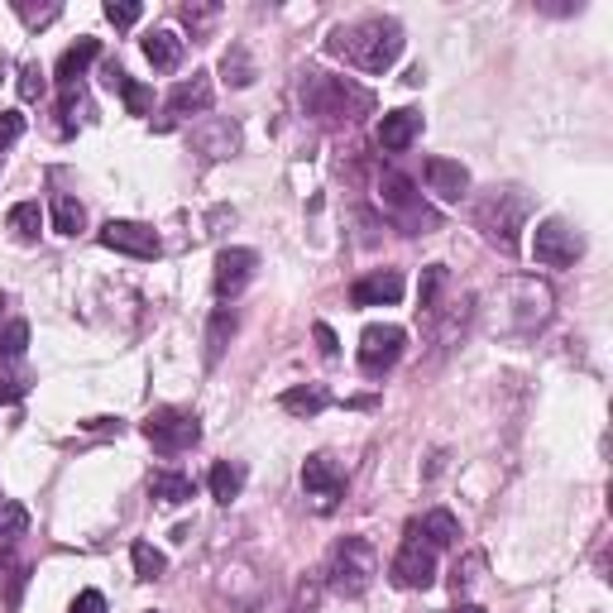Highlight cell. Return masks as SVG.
<instances>
[{"label": "cell", "instance_id": "obj_29", "mask_svg": "<svg viewBox=\"0 0 613 613\" xmlns=\"http://www.w3.org/2000/svg\"><path fill=\"white\" fill-rule=\"evenodd\" d=\"M130 561H135V575H140V580H164V571H168V557L164 551H154L149 541H135Z\"/></svg>", "mask_w": 613, "mask_h": 613}, {"label": "cell", "instance_id": "obj_30", "mask_svg": "<svg viewBox=\"0 0 613 613\" xmlns=\"http://www.w3.org/2000/svg\"><path fill=\"white\" fill-rule=\"evenodd\" d=\"M25 393H29V374L20 369V360H0V408L20 403Z\"/></svg>", "mask_w": 613, "mask_h": 613}, {"label": "cell", "instance_id": "obj_12", "mask_svg": "<svg viewBox=\"0 0 613 613\" xmlns=\"http://www.w3.org/2000/svg\"><path fill=\"white\" fill-rule=\"evenodd\" d=\"M97 240L115 254H130V259H158V250H164L154 230L140 226V221H106Z\"/></svg>", "mask_w": 613, "mask_h": 613}, {"label": "cell", "instance_id": "obj_23", "mask_svg": "<svg viewBox=\"0 0 613 613\" xmlns=\"http://www.w3.org/2000/svg\"><path fill=\"white\" fill-rule=\"evenodd\" d=\"M235 327H240L235 307H216L212 311V321H206V365H221V355H226V345H230V335H235Z\"/></svg>", "mask_w": 613, "mask_h": 613}, {"label": "cell", "instance_id": "obj_13", "mask_svg": "<svg viewBox=\"0 0 613 613\" xmlns=\"http://www.w3.org/2000/svg\"><path fill=\"white\" fill-rule=\"evenodd\" d=\"M192 149L202 158H230V154H240V125L230 120V115H212V120H202L192 130Z\"/></svg>", "mask_w": 613, "mask_h": 613}, {"label": "cell", "instance_id": "obj_39", "mask_svg": "<svg viewBox=\"0 0 613 613\" xmlns=\"http://www.w3.org/2000/svg\"><path fill=\"white\" fill-rule=\"evenodd\" d=\"M20 135H25V115H20V111H0V154H5Z\"/></svg>", "mask_w": 613, "mask_h": 613}, {"label": "cell", "instance_id": "obj_15", "mask_svg": "<svg viewBox=\"0 0 613 613\" xmlns=\"http://www.w3.org/2000/svg\"><path fill=\"white\" fill-rule=\"evenodd\" d=\"M403 297V273L398 269H374L365 279H355L350 303L355 307H393Z\"/></svg>", "mask_w": 613, "mask_h": 613}, {"label": "cell", "instance_id": "obj_11", "mask_svg": "<svg viewBox=\"0 0 613 613\" xmlns=\"http://www.w3.org/2000/svg\"><path fill=\"white\" fill-rule=\"evenodd\" d=\"M254 269H259V254H254V250H240V245L235 250H221V254H216V273H212L216 297H221V303L240 297L250 288Z\"/></svg>", "mask_w": 613, "mask_h": 613}, {"label": "cell", "instance_id": "obj_20", "mask_svg": "<svg viewBox=\"0 0 613 613\" xmlns=\"http://www.w3.org/2000/svg\"><path fill=\"white\" fill-rule=\"evenodd\" d=\"M144 58H149L154 73H178L182 67V39L178 34H168V29H154L144 39Z\"/></svg>", "mask_w": 613, "mask_h": 613}, {"label": "cell", "instance_id": "obj_34", "mask_svg": "<svg viewBox=\"0 0 613 613\" xmlns=\"http://www.w3.org/2000/svg\"><path fill=\"white\" fill-rule=\"evenodd\" d=\"M442 288H446V269H442V264H426V269H422V288H418V303H422L426 317L436 311V297H442Z\"/></svg>", "mask_w": 613, "mask_h": 613}, {"label": "cell", "instance_id": "obj_17", "mask_svg": "<svg viewBox=\"0 0 613 613\" xmlns=\"http://www.w3.org/2000/svg\"><path fill=\"white\" fill-rule=\"evenodd\" d=\"M422 135V111L403 106V111H388L384 120H379V144L388 149V154H403L412 140Z\"/></svg>", "mask_w": 613, "mask_h": 613}, {"label": "cell", "instance_id": "obj_31", "mask_svg": "<svg viewBox=\"0 0 613 613\" xmlns=\"http://www.w3.org/2000/svg\"><path fill=\"white\" fill-rule=\"evenodd\" d=\"M178 20H182V25H188L192 34H206V29L216 25V20H221V5H216V0H202V5H196V0H192V5L178 10Z\"/></svg>", "mask_w": 613, "mask_h": 613}, {"label": "cell", "instance_id": "obj_36", "mask_svg": "<svg viewBox=\"0 0 613 613\" xmlns=\"http://www.w3.org/2000/svg\"><path fill=\"white\" fill-rule=\"evenodd\" d=\"M29 345V321H10L5 335H0V360H20Z\"/></svg>", "mask_w": 613, "mask_h": 613}, {"label": "cell", "instance_id": "obj_41", "mask_svg": "<svg viewBox=\"0 0 613 613\" xmlns=\"http://www.w3.org/2000/svg\"><path fill=\"white\" fill-rule=\"evenodd\" d=\"M317 345H321V355H327V360H335V355H341V345H335V331L327 327V321H317Z\"/></svg>", "mask_w": 613, "mask_h": 613}, {"label": "cell", "instance_id": "obj_32", "mask_svg": "<svg viewBox=\"0 0 613 613\" xmlns=\"http://www.w3.org/2000/svg\"><path fill=\"white\" fill-rule=\"evenodd\" d=\"M480 575H484V557H480V551L465 557V561H456V571H450V589H456V599L470 595V589L480 585Z\"/></svg>", "mask_w": 613, "mask_h": 613}, {"label": "cell", "instance_id": "obj_21", "mask_svg": "<svg viewBox=\"0 0 613 613\" xmlns=\"http://www.w3.org/2000/svg\"><path fill=\"white\" fill-rule=\"evenodd\" d=\"M418 537H426V547H456L460 541V523H456V513H446V508H432V513H422L418 523Z\"/></svg>", "mask_w": 613, "mask_h": 613}, {"label": "cell", "instance_id": "obj_8", "mask_svg": "<svg viewBox=\"0 0 613 613\" xmlns=\"http://www.w3.org/2000/svg\"><path fill=\"white\" fill-rule=\"evenodd\" d=\"M388 580L398 589H432L436 585V551L418 537V527L408 523V537H403L398 557L388 565Z\"/></svg>", "mask_w": 613, "mask_h": 613}, {"label": "cell", "instance_id": "obj_26", "mask_svg": "<svg viewBox=\"0 0 613 613\" xmlns=\"http://www.w3.org/2000/svg\"><path fill=\"white\" fill-rule=\"evenodd\" d=\"M240 489H245V465H240V460H216L212 465V499L230 503V499H240Z\"/></svg>", "mask_w": 613, "mask_h": 613}, {"label": "cell", "instance_id": "obj_3", "mask_svg": "<svg viewBox=\"0 0 613 613\" xmlns=\"http://www.w3.org/2000/svg\"><path fill=\"white\" fill-rule=\"evenodd\" d=\"M379 575V551L369 547L365 537H345L341 547L331 551V565H327V585L335 589L341 599H360Z\"/></svg>", "mask_w": 613, "mask_h": 613}, {"label": "cell", "instance_id": "obj_22", "mask_svg": "<svg viewBox=\"0 0 613 613\" xmlns=\"http://www.w3.org/2000/svg\"><path fill=\"white\" fill-rule=\"evenodd\" d=\"M149 494H154L164 508H178V503H188L196 494V484L188 480V474H178V470H154L149 474Z\"/></svg>", "mask_w": 613, "mask_h": 613}, {"label": "cell", "instance_id": "obj_24", "mask_svg": "<svg viewBox=\"0 0 613 613\" xmlns=\"http://www.w3.org/2000/svg\"><path fill=\"white\" fill-rule=\"evenodd\" d=\"M279 408H283V412H293V418H317V412H327V408H331V393L321 388V384L288 388L283 398H279Z\"/></svg>", "mask_w": 613, "mask_h": 613}, {"label": "cell", "instance_id": "obj_28", "mask_svg": "<svg viewBox=\"0 0 613 613\" xmlns=\"http://www.w3.org/2000/svg\"><path fill=\"white\" fill-rule=\"evenodd\" d=\"M53 230L58 235H77L87 230V206L77 196H53Z\"/></svg>", "mask_w": 613, "mask_h": 613}, {"label": "cell", "instance_id": "obj_14", "mask_svg": "<svg viewBox=\"0 0 613 613\" xmlns=\"http://www.w3.org/2000/svg\"><path fill=\"white\" fill-rule=\"evenodd\" d=\"M212 97H216V91H212V77H206V73H192L188 82H178V87L168 91V115L158 120V130H168L178 115H202V111H212Z\"/></svg>", "mask_w": 613, "mask_h": 613}, {"label": "cell", "instance_id": "obj_46", "mask_svg": "<svg viewBox=\"0 0 613 613\" xmlns=\"http://www.w3.org/2000/svg\"><path fill=\"white\" fill-rule=\"evenodd\" d=\"M0 565H5V557H0Z\"/></svg>", "mask_w": 613, "mask_h": 613}, {"label": "cell", "instance_id": "obj_10", "mask_svg": "<svg viewBox=\"0 0 613 613\" xmlns=\"http://www.w3.org/2000/svg\"><path fill=\"white\" fill-rule=\"evenodd\" d=\"M303 489H307V499H317L321 513H331V508L345 499V470L335 465L331 456H307V465H303Z\"/></svg>", "mask_w": 613, "mask_h": 613}, {"label": "cell", "instance_id": "obj_18", "mask_svg": "<svg viewBox=\"0 0 613 613\" xmlns=\"http://www.w3.org/2000/svg\"><path fill=\"white\" fill-rule=\"evenodd\" d=\"M101 82H106L111 91H120L125 106H130V115H149V106H154V91L135 82V77L125 73L120 63H106V67H101Z\"/></svg>", "mask_w": 613, "mask_h": 613}, {"label": "cell", "instance_id": "obj_43", "mask_svg": "<svg viewBox=\"0 0 613 613\" xmlns=\"http://www.w3.org/2000/svg\"><path fill=\"white\" fill-rule=\"evenodd\" d=\"M87 432H120V418H91Z\"/></svg>", "mask_w": 613, "mask_h": 613}, {"label": "cell", "instance_id": "obj_37", "mask_svg": "<svg viewBox=\"0 0 613 613\" xmlns=\"http://www.w3.org/2000/svg\"><path fill=\"white\" fill-rule=\"evenodd\" d=\"M43 87H49V82H43V67H39V63H25V67H20V97H25V101H39Z\"/></svg>", "mask_w": 613, "mask_h": 613}, {"label": "cell", "instance_id": "obj_6", "mask_svg": "<svg viewBox=\"0 0 613 613\" xmlns=\"http://www.w3.org/2000/svg\"><path fill=\"white\" fill-rule=\"evenodd\" d=\"M580 254H585V235L571 221H561V216H547V221L532 230V259L541 269H571Z\"/></svg>", "mask_w": 613, "mask_h": 613}, {"label": "cell", "instance_id": "obj_40", "mask_svg": "<svg viewBox=\"0 0 613 613\" xmlns=\"http://www.w3.org/2000/svg\"><path fill=\"white\" fill-rule=\"evenodd\" d=\"M67 613H106V595H101V589H82Z\"/></svg>", "mask_w": 613, "mask_h": 613}, {"label": "cell", "instance_id": "obj_42", "mask_svg": "<svg viewBox=\"0 0 613 613\" xmlns=\"http://www.w3.org/2000/svg\"><path fill=\"white\" fill-rule=\"evenodd\" d=\"M311 609H317V580L297 589V604H293V613H311Z\"/></svg>", "mask_w": 613, "mask_h": 613}, {"label": "cell", "instance_id": "obj_25", "mask_svg": "<svg viewBox=\"0 0 613 613\" xmlns=\"http://www.w3.org/2000/svg\"><path fill=\"white\" fill-rule=\"evenodd\" d=\"M254 77H259V67H254V58L245 43H230V49L221 53V82L226 87H250Z\"/></svg>", "mask_w": 613, "mask_h": 613}, {"label": "cell", "instance_id": "obj_44", "mask_svg": "<svg viewBox=\"0 0 613 613\" xmlns=\"http://www.w3.org/2000/svg\"><path fill=\"white\" fill-rule=\"evenodd\" d=\"M456 613H484L480 604H456Z\"/></svg>", "mask_w": 613, "mask_h": 613}, {"label": "cell", "instance_id": "obj_2", "mask_svg": "<svg viewBox=\"0 0 613 613\" xmlns=\"http://www.w3.org/2000/svg\"><path fill=\"white\" fill-rule=\"evenodd\" d=\"M303 106L317 125L327 130H345V125H360L374 111V91H365L350 77H327V73H307L303 77Z\"/></svg>", "mask_w": 613, "mask_h": 613}, {"label": "cell", "instance_id": "obj_38", "mask_svg": "<svg viewBox=\"0 0 613 613\" xmlns=\"http://www.w3.org/2000/svg\"><path fill=\"white\" fill-rule=\"evenodd\" d=\"M140 15H144V10L135 5V0H111V5H106V20H111L115 29H130Z\"/></svg>", "mask_w": 613, "mask_h": 613}, {"label": "cell", "instance_id": "obj_45", "mask_svg": "<svg viewBox=\"0 0 613 613\" xmlns=\"http://www.w3.org/2000/svg\"><path fill=\"white\" fill-rule=\"evenodd\" d=\"M0 317H5V293H0Z\"/></svg>", "mask_w": 613, "mask_h": 613}, {"label": "cell", "instance_id": "obj_4", "mask_svg": "<svg viewBox=\"0 0 613 613\" xmlns=\"http://www.w3.org/2000/svg\"><path fill=\"white\" fill-rule=\"evenodd\" d=\"M379 202H384V212L403 226V235H432V230L442 226V216L422 202L412 178H403V173H393V168L379 178Z\"/></svg>", "mask_w": 613, "mask_h": 613}, {"label": "cell", "instance_id": "obj_19", "mask_svg": "<svg viewBox=\"0 0 613 613\" xmlns=\"http://www.w3.org/2000/svg\"><path fill=\"white\" fill-rule=\"evenodd\" d=\"M97 58H101V43L97 39H77L73 49L58 58V87H63V91L77 87V82H82V73L97 63Z\"/></svg>", "mask_w": 613, "mask_h": 613}, {"label": "cell", "instance_id": "obj_7", "mask_svg": "<svg viewBox=\"0 0 613 613\" xmlns=\"http://www.w3.org/2000/svg\"><path fill=\"white\" fill-rule=\"evenodd\" d=\"M144 442L164 456H178V450H192L202 442V422L188 408H154L144 418Z\"/></svg>", "mask_w": 613, "mask_h": 613}, {"label": "cell", "instance_id": "obj_33", "mask_svg": "<svg viewBox=\"0 0 613 613\" xmlns=\"http://www.w3.org/2000/svg\"><path fill=\"white\" fill-rule=\"evenodd\" d=\"M25 527H29V508L25 503H15V499H0V537H25Z\"/></svg>", "mask_w": 613, "mask_h": 613}, {"label": "cell", "instance_id": "obj_1", "mask_svg": "<svg viewBox=\"0 0 613 613\" xmlns=\"http://www.w3.org/2000/svg\"><path fill=\"white\" fill-rule=\"evenodd\" d=\"M403 25L398 20H384V15H369L360 25H341L331 29L327 39V53L345 58V63H355L360 73H388L393 63L403 58Z\"/></svg>", "mask_w": 613, "mask_h": 613}, {"label": "cell", "instance_id": "obj_27", "mask_svg": "<svg viewBox=\"0 0 613 613\" xmlns=\"http://www.w3.org/2000/svg\"><path fill=\"white\" fill-rule=\"evenodd\" d=\"M5 226H10V235L15 240H39V226H43V212H39V202H20V206H10V216H5Z\"/></svg>", "mask_w": 613, "mask_h": 613}, {"label": "cell", "instance_id": "obj_16", "mask_svg": "<svg viewBox=\"0 0 613 613\" xmlns=\"http://www.w3.org/2000/svg\"><path fill=\"white\" fill-rule=\"evenodd\" d=\"M426 188L442 202H460L470 192V168L456 164V158H426Z\"/></svg>", "mask_w": 613, "mask_h": 613}, {"label": "cell", "instance_id": "obj_35", "mask_svg": "<svg viewBox=\"0 0 613 613\" xmlns=\"http://www.w3.org/2000/svg\"><path fill=\"white\" fill-rule=\"evenodd\" d=\"M15 15L25 20L29 29H43V25H53V20L63 15V5H58V0H49V5H34V0H15Z\"/></svg>", "mask_w": 613, "mask_h": 613}, {"label": "cell", "instance_id": "obj_5", "mask_svg": "<svg viewBox=\"0 0 613 613\" xmlns=\"http://www.w3.org/2000/svg\"><path fill=\"white\" fill-rule=\"evenodd\" d=\"M523 216H527V196L523 192H494L489 202H480L474 221H480L489 245H499L503 254H513L518 250V230H523Z\"/></svg>", "mask_w": 613, "mask_h": 613}, {"label": "cell", "instance_id": "obj_9", "mask_svg": "<svg viewBox=\"0 0 613 613\" xmlns=\"http://www.w3.org/2000/svg\"><path fill=\"white\" fill-rule=\"evenodd\" d=\"M403 345H408V331H403V327H384V321L365 327V335H360V369L369 379H384L388 369L403 360Z\"/></svg>", "mask_w": 613, "mask_h": 613}]
</instances>
